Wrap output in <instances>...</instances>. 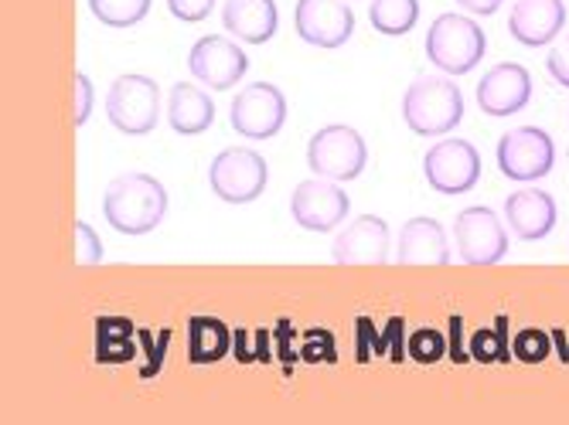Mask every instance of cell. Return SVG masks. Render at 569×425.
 I'll list each match as a JSON object with an SVG mask.
<instances>
[{"label":"cell","instance_id":"f1b7e54d","mask_svg":"<svg viewBox=\"0 0 569 425\" xmlns=\"http://www.w3.org/2000/svg\"><path fill=\"white\" fill-rule=\"evenodd\" d=\"M471 354H475L481 364L505 361V351H501V344L495 341V334H491V331H478V334L471 337Z\"/></svg>","mask_w":569,"mask_h":425},{"label":"cell","instance_id":"cb8c5ba5","mask_svg":"<svg viewBox=\"0 0 569 425\" xmlns=\"http://www.w3.org/2000/svg\"><path fill=\"white\" fill-rule=\"evenodd\" d=\"M76 262L79 265H99L102 262V242L86 222H76Z\"/></svg>","mask_w":569,"mask_h":425},{"label":"cell","instance_id":"d4e9b609","mask_svg":"<svg viewBox=\"0 0 569 425\" xmlns=\"http://www.w3.org/2000/svg\"><path fill=\"white\" fill-rule=\"evenodd\" d=\"M546 72H549L552 82L569 89V34H559L552 41V51H549V59H546Z\"/></svg>","mask_w":569,"mask_h":425},{"label":"cell","instance_id":"603a6c76","mask_svg":"<svg viewBox=\"0 0 569 425\" xmlns=\"http://www.w3.org/2000/svg\"><path fill=\"white\" fill-rule=\"evenodd\" d=\"M89 11L107 28H133L150 14V0H89Z\"/></svg>","mask_w":569,"mask_h":425},{"label":"cell","instance_id":"ba28073f","mask_svg":"<svg viewBox=\"0 0 569 425\" xmlns=\"http://www.w3.org/2000/svg\"><path fill=\"white\" fill-rule=\"evenodd\" d=\"M427 184L443 198H460L475 191L481 181V153L471 140H443L433 143L423 156Z\"/></svg>","mask_w":569,"mask_h":425},{"label":"cell","instance_id":"4fadbf2b","mask_svg":"<svg viewBox=\"0 0 569 425\" xmlns=\"http://www.w3.org/2000/svg\"><path fill=\"white\" fill-rule=\"evenodd\" d=\"M293 24L315 48H341L355 34V14L345 0H297Z\"/></svg>","mask_w":569,"mask_h":425},{"label":"cell","instance_id":"9c48e42d","mask_svg":"<svg viewBox=\"0 0 569 425\" xmlns=\"http://www.w3.org/2000/svg\"><path fill=\"white\" fill-rule=\"evenodd\" d=\"M229 123L246 140H273L287 123V99L270 82H252L236 92L229 105Z\"/></svg>","mask_w":569,"mask_h":425},{"label":"cell","instance_id":"ac0fdd59","mask_svg":"<svg viewBox=\"0 0 569 425\" xmlns=\"http://www.w3.org/2000/svg\"><path fill=\"white\" fill-rule=\"evenodd\" d=\"M396 262L399 265H447L450 245H447L443 225L427 215L409 219L396 242Z\"/></svg>","mask_w":569,"mask_h":425},{"label":"cell","instance_id":"9a60e30c","mask_svg":"<svg viewBox=\"0 0 569 425\" xmlns=\"http://www.w3.org/2000/svg\"><path fill=\"white\" fill-rule=\"evenodd\" d=\"M338 265H382L389 262V225L379 215H358L331 245Z\"/></svg>","mask_w":569,"mask_h":425},{"label":"cell","instance_id":"7c38bea8","mask_svg":"<svg viewBox=\"0 0 569 425\" xmlns=\"http://www.w3.org/2000/svg\"><path fill=\"white\" fill-rule=\"evenodd\" d=\"M188 72L204 89H232L249 72V59H246L242 44H236L232 38L204 34L188 51Z\"/></svg>","mask_w":569,"mask_h":425},{"label":"cell","instance_id":"7a4b0ae2","mask_svg":"<svg viewBox=\"0 0 569 425\" xmlns=\"http://www.w3.org/2000/svg\"><path fill=\"white\" fill-rule=\"evenodd\" d=\"M402 120L417 136H443L463 120V92L443 75H423L402 95Z\"/></svg>","mask_w":569,"mask_h":425},{"label":"cell","instance_id":"8fae6325","mask_svg":"<svg viewBox=\"0 0 569 425\" xmlns=\"http://www.w3.org/2000/svg\"><path fill=\"white\" fill-rule=\"evenodd\" d=\"M457 252L468 265H495L508 255V232L495 208L475 204L463 208L453 222Z\"/></svg>","mask_w":569,"mask_h":425},{"label":"cell","instance_id":"5bb4252c","mask_svg":"<svg viewBox=\"0 0 569 425\" xmlns=\"http://www.w3.org/2000/svg\"><path fill=\"white\" fill-rule=\"evenodd\" d=\"M532 99V75L526 65H515V62H501L495 65L481 82H478V105L485 117L505 120L522 113Z\"/></svg>","mask_w":569,"mask_h":425},{"label":"cell","instance_id":"f546056e","mask_svg":"<svg viewBox=\"0 0 569 425\" xmlns=\"http://www.w3.org/2000/svg\"><path fill=\"white\" fill-rule=\"evenodd\" d=\"M515 351H519L522 361L536 364V361H542L549 354V341L539 331H526V334H519V344H515Z\"/></svg>","mask_w":569,"mask_h":425},{"label":"cell","instance_id":"44dd1931","mask_svg":"<svg viewBox=\"0 0 569 425\" xmlns=\"http://www.w3.org/2000/svg\"><path fill=\"white\" fill-rule=\"evenodd\" d=\"M369 21L386 38H402L420 21V0H372Z\"/></svg>","mask_w":569,"mask_h":425},{"label":"cell","instance_id":"2e32d148","mask_svg":"<svg viewBox=\"0 0 569 425\" xmlns=\"http://www.w3.org/2000/svg\"><path fill=\"white\" fill-rule=\"evenodd\" d=\"M562 0H515L508 14V34L526 48H546L562 34Z\"/></svg>","mask_w":569,"mask_h":425},{"label":"cell","instance_id":"ffe728a7","mask_svg":"<svg viewBox=\"0 0 569 425\" xmlns=\"http://www.w3.org/2000/svg\"><path fill=\"white\" fill-rule=\"evenodd\" d=\"M168 123L181 136H198L216 123V102L212 95L198 89L194 82H178L168 99Z\"/></svg>","mask_w":569,"mask_h":425},{"label":"cell","instance_id":"8992f818","mask_svg":"<svg viewBox=\"0 0 569 425\" xmlns=\"http://www.w3.org/2000/svg\"><path fill=\"white\" fill-rule=\"evenodd\" d=\"M495 161H498V171L508 181H515V184H532V181H542L546 174H552L556 143L539 127H519V130H508L498 140Z\"/></svg>","mask_w":569,"mask_h":425},{"label":"cell","instance_id":"5b68a950","mask_svg":"<svg viewBox=\"0 0 569 425\" xmlns=\"http://www.w3.org/2000/svg\"><path fill=\"white\" fill-rule=\"evenodd\" d=\"M107 120L127 136H143L161 120V85L147 75H120L107 92Z\"/></svg>","mask_w":569,"mask_h":425},{"label":"cell","instance_id":"d6986e66","mask_svg":"<svg viewBox=\"0 0 569 425\" xmlns=\"http://www.w3.org/2000/svg\"><path fill=\"white\" fill-rule=\"evenodd\" d=\"M222 28L242 44H267L280 28L277 0H226Z\"/></svg>","mask_w":569,"mask_h":425},{"label":"cell","instance_id":"e0dca14e","mask_svg":"<svg viewBox=\"0 0 569 425\" xmlns=\"http://www.w3.org/2000/svg\"><path fill=\"white\" fill-rule=\"evenodd\" d=\"M556 201L539 188H522L505 198V222L522 242H542L556 229Z\"/></svg>","mask_w":569,"mask_h":425},{"label":"cell","instance_id":"4dcf8cb0","mask_svg":"<svg viewBox=\"0 0 569 425\" xmlns=\"http://www.w3.org/2000/svg\"><path fill=\"white\" fill-rule=\"evenodd\" d=\"M457 4L468 11V14H478V18H488V14H495L505 0H457Z\"/></svg>","mask_w":569,"mask_h":425},{"label":"cell","instance_id":"52a82bcc","mask_svg":"<svg viewBox=\"0 0 569 425\" xmlns=\"http://www.w3.org/2000/svg\"><path fill=\"white\" fill-rule=\"evenodd\" d=\"M267 181H270L267 161L249 146L222 150L209 168V184L216 198H222L226 204H252L267 191Z\"/></svg>","mask_w":569,"mask_h":425},{"label":"cell","instance_id":"277c9868","mask_svg":"<svg viewBox=\"0 0 569 425\" xmlns=\"http://www.w3.org/2000/svg\"><path fill=\"white\" fill-rule=\"evenodd\" d=\"M366 164H369V146L355 127L345 123L325 127L307 143V168L315 171V178H328L338 184L358 181Z\"/></svg>","mask_w":569,"mask_h":425},{"label":"cell","instance_id":"3957f363","mask_svg":"<svg viewBox=\"0 0 569 425\" xmlns=\"http://www.w3.org/2000/svg\"><path fill=\"white\" fill-rule=\"evenodd\" d=\"M488 38L471 14H440L427 31V59L443 75H468L481 65Z\"/></svg>","mask_w":569,"mask_h":425},{"label":"cell","instance_id":"83f0119b","mask_svg":"<svg viewBox=\"0 0 569 425\" xmlns=\"http://www.w3.org/2000/svg\"><path fill=\"white\" fill-rule=\"evenodd\" d=\"M89 117H92V82L86 72H76V117H72V123L86 127Z\"/></svg>","mask_w":569,"mask_h":425},{"label":"cell","instance_id":"6da1fadb","mask_svg":"<svg viewBox=\"0 0 569 425\" xmlns=\"http://www.w3.org/2000/svg\"><path fill=\"white\" fill-rule=\"evenodd\" d=\"M102 215L120 235H150L168 215V191L150 174H120L102 194Z\"/></svg>","mask_w":569,"mask_h":425},{"label":"cell","instance_id":"4316f807","mask_svg":"<svg viewBox=\"0 0 569 425\" xmlns=\"http://www.w3.org/2000/svg\"><path fill=\"white\" fill-rule=\"evenodd\" d=\"M216 0H168V11L178 18V21H188V24H198L212 14Z\"/></svg>","mask_w":569,"mask_h":425},{"label":"cell","instance_id":"7402d4cb","mask_svg":"<svg viewBox=\"0 0 569 425\" xmlns=\"http://www.w3.org/2000/svg\"><path fill=\"white\" fill-rule=\"evenodd\" d=\"M226 351H229V331L219 321L201 316V321L188 324V357L194 364H212L226 357Z\"/></svg>","mask_w":569,"mask_h":425},{"label":"cell","instance_id":"484cf974","mask_svg":"<svg viewBox=\"0 0 569 425\" xmlns=\"http://www.w3.org/2000/svg\"><path fill=\"white\" fill-rule=\"evenodd\" d=\"M409 351L420 364H437L443 357V337L437 331H420L417 337L409 341Z\"/></svg>","mask_w":569,"mask_h":425},{"label":"cell","instance_id":"30bf717a","mask_svg":"<svg viewBox=\"0 0 569 425\" xmlns=\"http://www.w3.org/2000/svg\"><path fill=\"white\" fill-rule=\"evenodd\" d=\"M348 194L338 188V181L328 178H310L300 181L290 194V215L303 232H318L328 235L348 219Z\"/></svg>","mask_w":569,"mask_h":425}]
</instances>
